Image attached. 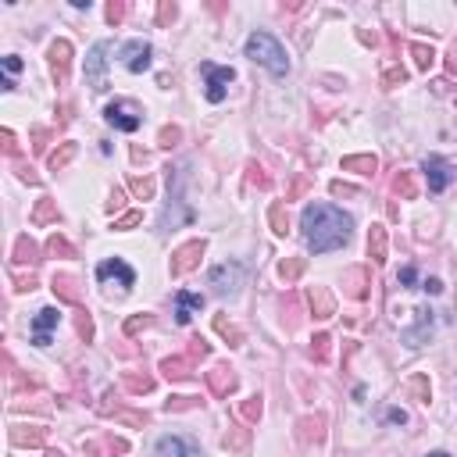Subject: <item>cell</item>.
Wrapping results in <instances>:
<instances>
[{
	"mask_svg": "<svg viewBox=\"0 0 457 457\" xmlns=\"http://www.w3.org/2000/svg\"><path fill=\"white\" fill-rule=\"evenodd\" d=\"M300 228H304V243H308L311 254H333L350 243L354 218L333 204H308L300 215Z\"/></svg>",
	"mask_w": 457,
	"mask_h": 457,
	"instance_id": "6da1fadb",
	"label": "cell"
},
{
	"mask_svg": "<svg viewBox=\"0 0 457 457\" xmlns=\"http://www.w3.org/2000/svg\"><path fill=\"white\" fill-rule=\"evenodd\" d=\"M243 54H247L254 65L268 68L275 79H283V75L290 72V54H286V47L279 43L272 33H250L247 43H243Z\"/></svg>",
	"mask_w": 457,
	"mask_h": 457,
	"instance_id": "7a4b0ae2",
	"label": "cell"
},
{
	"mask_svg": "<svg viewBox=\"0 0 457 457\" xmlns=\"http://www.w3.org/2000/svg\"><path fill=\"white\" fill-rule=\"evenodd\" d=\"M111 50H115L111 40H97L90 47V54H86V86L97 90V93L108 90V54Z\"/></svg>",
	"mask_w": 457,
	"mask_h": 457,
	"instance_id": "3957f363",
	"label": "cell"
},
{
	"mask_svg": "<svg viewBox=\"0 0 457 457\" xmlns=\"http://www.w3.org/2000/svg\"><path fill=\"white\" fill-rule=\"evenodd\" d=\"M200 75H204V97L211 100V104H222V100L228 97V83L236 79V68L204 61V65H200Z\"/></svg>",
	"mask_w": 457,
	"mask_h": 457,
	"instance_id": "277c9868",
	"label": "cell"
},
{
	"mask_svg": "<svg viewBox=\"0 0 457 457\" xmlns=\"http://www.w3.org/2000/svg\"><path fill=\"white\" fill-rule=\"evenodd\" d=\"M104 122L115 125L118 133H136L143 125V108L136 100H115V104L104 108Z\"/></svg>",
	"mask_w": 457,
	"mask_h": 457,
	"instance_id": "5b68a950",
	"label": "cell"
},
{
	"mask_svg": "<svg viewBox=\"0 0 457 457\" xmlns=\"http://www.w3.org/2000/svg\"><path fill=\"white\" fill-rule=\"evenodd\" d=\"M208 254V240L200 236V240H190V243H183L179 250L172 254V261H168V272H172V279H183V275H190L197 265H200V258Z\"/></svg>",
	"mask_w": 457,
	"mask_h": 457,
	"instance_id": "8992f818",
	"label": "cell"
},
{
	"mask_svg": "<svg viewBox=\"0 0 457 457\" xmlns=\"http://www.w3.org/2000/svg\"><path fill=\"white\" fill-rule=\"evenodd\" d=\"M240 283H243V265H240V261H225V265H215V268L208 272V286H211L218 297H236Z\"/></svg>",
	"mask_w": 457,
	"mask_h": 457,
	"instance_id": "52a82bcc",
	"label": "cell"
},
{
	"mask_svg": "<svg viewBox=\"0 0 457 457\" xmlns=\"http://www.w3.org/2000/svg\"><path fill=\"white\" fill-rule=\"evenodd\" d=\"M433 329H436V311H429V308H418L415 311V325L411 329H400V343L404 347H425L429 340H433Z\"/></svg>",
	"mask_w": 457,
	"mask_h": 457,
	"instance_id": "ba28073f",
	"label": "cell"
},
{
	"mask_svg": "<svg viewBox=\"0 0 457 457\" xmlns=\"http://www.w3.org/2000/svg\"><path fill=\"white\" fill-rule=\"evenodd\" d=\"M122 65L129 68L133 75H143L150 72V65H154V47H150L147 40H129V43H122Z\"/></svg>",
	"mask_w": 457,
	"mask_h": 457,
	"instance_id": "9c48e42d",
	"label": "cell"
},
{
	"mask_svg": "<svg viewBox=\"0 0 457 457\" xmlns=\"http://www.w3.org/2000/svg\"><path fill=\"white\" fill-rule=\"evenodd\" d=\"M422 172H425V179H429V190L433 193H443L454 179H457V172H454V165L447 161V158H440V154H429L425 161H422Z\"/></svg>",
	"mask_w": 457,
	"mask_h": 457,
	"instance_id": "30bf717a",
	"label": "cell"
},
{
	"mask_svg": "<svg viewBox=\"0 0 457 457\" xmlns=\"http://www.w3.org/2000/svg\"><path fill=\"white\" fill-rule=\"evenodd\" d=\"M108 279H118L122 290H133L136 272H133V265H125L122 258H108V261L97 265V283H108Z\"/></svg>",
	"mask_w": 457,
	"mask_h": 457,
	"instance_id": "8fae6325",
	"label": "cell"
},
{
	"mask_svg": "<svg viewBox=\"0 0 457 457\" xmlns=\"http://www.w3.org/2000/svg\"><path fill=\"white\" fill-rule=\"evenodd\" d=\"M61 325V308H40L33 318V343L36 347H50V333Z\"/></svg>",
	"mask_w": 457,
	"mask_h": 457,
	"instance_id": "7c38bea8",
	"label": "cell"
},
{
	"mask_svg": "<svg viewBox=\"0 0 457 457\" xmlns=\"http://www.w3.org/2000/svg\"><path fill=\"white\" fill-rule=\"evenodd\" d=\"M154 457H197V443L186 436H161L154 447Z\"/></svg>",
	"mask_w": 457,
	"mask_h": 457,
	"instance_id": "4fadbf2b",
	"label": "cell"
},
{
	"mask_svg": "<svg viewBox=\"0 0 457 457\" xmlns=\"http://www.w3.org/2000/svg\"><path fill=\"white\" fill-rule=\"evenodd\" d=\"M200 311H204V297L200 293H190V290L175 293V322L179 325H190V318L200 315Z\"/></svg>",
	"mask_w": 457,
	"mask_h": 457,
	"instance_id": "5bb4252c",
	"label": "cell"
},
{
	"mask_svg": "<svg viewBox=\"0 0 457 457\" xmlns=\"http://www.w3.org/2000/svg\"><path fill=\"white\" fill-rule=\"evenodd\" d=\"M47 58H50V68H54L58 83H65L68 79V68H72V43L68 40H54V43H50V50H47Z\"/></svg>",
	"mask_w": 457,
	"mask_h": 457,
	"instance_id": "9a60e30c",
	"label": "cell"
},
{
	"mask_svg": "<svg viewBox=\"0 0 457 457\" xmlns=\"http://www.w3.org/2000/svg\"><path fill=\"white\" fill-rule=\"evenodd\" d=\"M208 390L215 393V397H228L236 390V372L228 368V365H215L211 372H208Z\"/></svg>",
	"mask_w": 457,
	"mask_h": 457,
	"instance_id": "2e32d148",
	"label": "cell"
},
{
	"mask_svg": "<svg viewBox=\"0 0 457 457\" xmlns=\"http://www.w3.org/2000/svg\"><path fill=\"white\" fill-rule=\"evenodd\" d=\"M308 308H311L315 318H333L336 315V300H333V293H329L325 286H311L308 290Z\"/></svg>",
	"mask_w": 457,
	"mask_h": 457,
	"instance_id": "e0dca14e",
	"label": "cell"
},
{
	"mask_svg": "<svg viewBox=\"0 0 457 457\" xmlns=\"http://www.w3.org/2000/svg\"><path fill=\"white\" fill-rule=\"evenodd\" d=\"M50 290H54L65 304H75V308L83 304V290H79V279L75 275H54L50 279Z\"/></svg>",
	"mask_w": 457,
	"mask_h": 457,
	"instance_id": "ac0fdd59",
	"label": "cell"
},
{
	"mask_svg": "<svg viewBox=\"0 0 457 457\" xmlns=\"http://www.w3.org/2000/svg\"><path fill=\"white\" fill-rule=\"evenodd\" d=\"M161 372H165V379H172V383H186V379L193 375V361L186 358V354H175V358L161 361Z\"/></svg>",
	"mask_w": 457,
	"mask_h": 457,
	"instance_id": "d6986e66",
	"label": "cell"
},
{
	"mask_svg": "<svg viewBox=\"0 0 457 457\" xmlns=\"http://www.w3.org/2000/svg\"><path fill=\"white\" fill-rule=\"evenodd\" d=\"M58 222H61L58 200L40 197V200H36V208H33V225H58Z\"/></svg>",
	"mask_w": 457,
	"mask_h": 457,
	"instance_id": "ffe728a7",
	"label": "cell"
},
{
	"mask_svg": "<svg viewBox=\"0 0 457 457\" xmlns=\"http://www.w3.org/2000/svg\"><path fill=\"white\" fill-rule=\"evenodd\" d=\"M11 258H15V265H36L40 261V247L29 236H18L15 247H11Z\"/></svg>",
	"mask_w": 457,
	"mask_h": 457,
	"instance_id": "44dd1931",
	"label": "cell"
},
{
	"mask_svg": "<svg viewBox=\"0 0 457 457\" xmlns=\"http://www.w3.org/2000/svg\"><path fill=\"white\" fill-rule=\"evenodd\" d=\"M368 258L375 265H386V225H372V233H368Z\"/></svg>",
	"mask_w": 457,
	"mask_h": 457,
	"instance_id": "7402d4cb",
	"label": "cell"
},
{
	"mask_svg": "<svg viewBox=\"0 0 457 457\" xmlns=\"http://www.w3.org/2000/svg\"><path fill=\"white\" fill-rule=\"evenodd\" d=\"M300 436L308 443H322L325 440V415H304L300 418Z\"/></svg>",
	"mask_w": 457,
	"mask_h": 457,
	"instance_id": "603a6c76",
	"label": "cell"
},
{
	"mask_svg": "<svg viewBox=\"0 0 457 457\" xmlns=\"http://www.w3.org/2000/svg\"><path fill=\"white\" fill-rule=\"evenodd\" d=\"M11 443L15 447H43L47 443V433L36 425H29V433H25V425H15L11 429Z\"/></svg>",
	"mask_w": 457,
	"mask_h": 457,
	"instance_id": "cb8c5ba5",
	"label": "cell"
},
{
	"mask_svg": "<svg viewBox=\"0 0 457 457\" xmlns=\"http://www.w3.org/2000/svg\"><path fill=\"white\" fill-rule=\"evenodd\" d=\"M343 286H347V297H354V300H365L368 297V272L365 268H350L347 272V279H343Z\"/></svg>",
	"mask_w": 457,
	"mask_h": 457,
	"instance_id": "d4e9b609",
	"label": "cell"
},
{
	"mask_svg": "<svg viewBox=\"0 0 457 457\" xmlns=\"http://www.w3.org/2000/svg\"><path fill=\"white\" fill-rule=\"evenodd\" d=\"M79 154V143H61L58 150H50V158H47V165H50V172H61V168H68L72 165V158Z\"/></svg>",
	"mask_w": 457,
	"mask_h": 457,
	"instance_id": "484cf974",
	"label": "cell"
},
{
	"mask_svg": "<svg viewBox=\"0 0 457 457\" xmlns=\"http://www.w3.org/2000/svg\"><path fill=\"white\" fill-rule=\"evenodd\" d=\"M375 168H379V158H375V154H350V158H343V172L375 175Z\"/></svg>",
	"mask_w": 457,
	"mask_h": 457,
	"instance_id": "4316f807",
	"label": "cell"
},
{
	"mask_svg": "<svg viewBox=\"0 0 457 457\" xmlns=\"http://www.w3.org/2000/svg\"><path fill=\"white\" fill-rule=\"evenodd\" d=\"M393 193H400L404 200H415V197H418L415 172H397V175H393Z\"/></svg>",
	"mask_w": 457,
	"mask_h": 457,
	"instance_id": "83f0119b",
	"label": "cell"
},
{
	"mask_svg": "<svg viewBox=\"0 0 457 457\" xmlns=\"http://www.w3.org/2000/svg\"><path fill=\"white\" fill-rule=\"evenodd\" d=\"M43 250L50 254V258H79V250H75V247H72V243H68L61 233H54V236H50Z\"/></svg>",
	"mask_w": 457,
	"mask_h": 457,
	"instance_id": "f1b7e54d",
	"label": "cell"
},
{
	"mask_svg": "<svg viewBox=\"0 0 457 457\" xmlns=\"http://www.w3.org/2000/svg\"><path fill=\"white\" fill-rule=\"evenodd\" d=\"M261 415H265V404H261V393H258V397H247V400L240 404V418H243L247 425H258V422H261Z\"/></svg>",
	"mask_w": 457,
	"mask_h": 457,
	"instance_id": "f546056e",
	"label": "cell"
},
{
	"mask_svg": "<svg viewBox=\"0 0 457 457\" xmlns=\"http://www.w3.org/2000/svg\"><path fill=\"white\" fill-rule=\"evenodd\" d=\"M268 222H272V233L275 236H286L290 218H286V204H283V200H275V204L268 208Z\"/></svg>",
	"mask_w": 457,
	"mask_h": 457,
	"instance_id": "4dcf8cb0",
	"label": "cell"
},
{
	"mask_svg": "<svg viewBox=\"0 0 457 457\" xmlns=\"http://www.w3.org/2000/svg\"><path fill=\"white\" fill-rule=\"evenodd\" d=\"M304 268H308V261H304V258H286L283 265H279V279L290 286V283H297V279L304 275Z\"/></svg>",
	"mask_w": 457,
	"mask_h": 457,
	"instance_id": "1f68e13d",
	"label": "cell"
},
{
	"mask_svg": "<svg viewBox=\"0 0 457 457\" xmlns=\"http://www.w3.org/2000/svg\"><path fill=\"white\" fill-rule=\"evenodd\" d=\"M122 383H125V390H129V393H150V390H154V379H150L147 372L143 375L140 372H125Z\"/></svg>",
	"mask_w": 457,
	"mask_h": 457,
	"instance_id": "d6a6232c",
	"label": "cell"
},
{
	"mask_svg": "<svg viewBox=\"0 0 457 457\" xmlns=\"http://www.w3.org/2000/svg\"><path fill=\"white\" fill-rule=\"evenodd\" d=\"M129 193L136 200H150V197H154V179H150V175H133V179H129Z\"/></svg>",
	"mask_w": 457,
	"mask_h": 457,
	"instance_id": "836d02e7",
	"label": "cell"
},
{
	"mask_svg": "<svg viewBox=\"0 0 457 457\" xmlns=\"http://www.w3.org/2000/svg\"><path fill=\"white\" fill-rule=\"evenodd\" d=\"M411 58H415V68L429 72V68H433V61H436V50L425 47V43H411Z\"/></svg>",
	"mask_w": 457,
	"mask_h": 457,
	"instance_id": "e575fe53",
	"label": "cell"
},
{
	"mask_svg": "<svg viewBox=\"0 0 457 457\" xmlns=\"http://www.w3.org/2000/svg\"><path fill=\"white\" fill-rule=\"evenodd\" d=\"M311 354H315L318 365H325L329 354H333V336H329V333H318V336L311 340Z\"/></svg>",
	"mask_w": 457,
	"mask_h": 457,
	"instance_id": "d590c367",
	"label": "cell"
},
{
	"mask_svg": "<svg viewBox=\"0 0 457 457\" xmlns=\"http://www.w3.org/2000/svg\"><path fill=\"white\" fill-rule=\"evenodd\" d=\"M215 329H218V333L228 340V347H240V343H243V333H240V329H236L233 322H228L225 315H218V318H215Z\"/></svg>",
	"mask_w": 457,
	"mask_h": 457,
	"instance_id": "8d00e7d4",
	"label": "cell"
},
{
	"mask_svg": "<svg viewBox=\"0 0 457 457\" xmlns=\"http://www.w3.org/2000/svg\"><path fill=\"white\" fill-rule=\"evenodd\" d=\"M200 404H204V400H200V397H172V400H165V411L172 415H179V411H193V408H200Z\"/></svg>",
	"mask_w": 457,
	"mask_h": 457,
	"instance_id": "74e56055",
	"label": "cell"
},
{
	"mask_svg": "<svg viewBox=\"0 0 457 457\" xmlns=\"http://www.w3.org/2000/svg\"><path fill=\"white\" fill-rule=\"evenodd\" d=\"M408 393H415L422 404L433 400V386H429V379H425V375H415V379H411V383H408Z\"/></svg>",
	"mask_w": 457,
	"mask_h": 457,
	"instance_id": "f35d334b",
	"label": "cell"
},
{
	"mask_svg": "<svg viewBox=\"0 0 457 457\" xmlns=\"http://www.w3.org/2000/svg\"><path fill=\"white\" fill-rule=\"evenodd\" d=\"M247 436H250V433H247L243 425H233V429L225 433V440H222V443H225L228 450H243V447H247Z\"/></svg>",
	"mask_w": 457,
	"mask_h": 457,
	"instance_id": "ab89813d",
	"label": "cell"
},
{
	"mask_svg": "<svg viewBox=\"0 0 457 457\" xmlns=\"http://www.w3.org/2000/svg\"><path fill=\"white\" fill-rule=\"evenodd\" d=\"M404 83H408V72H404L400 65H393V68L383 72V86H386V90H397V86H404Z\"/></svg>",
	"mask_w": 457,
	"mask_h": 457,
	"instance_id": "60d3db41",
	"label": "cell"
},
{
	"mask_svg": "<svg viewBox=\"0 0 457 457\" xmlns=\"http://www.w3.org/2000/svg\"><path fill=\"white\" fill-rule=\"evenodd\" d=\"M140 222H143V211H125L122 218H115L111 228H115V233H129V228H136Z\"/></svg>",
	"mask_w": 457,
	"mask_h": 457,
	"instance_id": "b9f144b4",
	"label": "cell"
},
{
	"mask_svg": "<svg viewBox=\"0 0 457 457\" xmlns=\"http://www.w3.org/2000/svg\"><path fill=\"white\" fill-rule=\"evenodd\" d=\"M75 329H79V336L90 343L93 340V333H97V329H93V315L86 311V308H79V318H75Z\"/></svg>",
	"mask_w": 457,
	"mask_h": 457,
	"instance_id": "7bdbcfd3",
	"label": "cell"
},
{
	"mask_svg": "<svg viewBox=\"0 0 457 457\" xmlns=\"http://www.w3.org/2000/svg\"><path fill=\"white\" fill-rule=\"evenodd\" d=\"M183 140V129H179V125H165V129L158 133V147H175V143H179Z\"/></svg>",
	"mask_w": 457,
	"mask_h": 457,
	"instance_id": "ee69618b",
	"label": "cell"
},
{
	"mask_svg": "<svg viewBox=\"0 0 457 457\" xmlns=\"http://www.w3.org/2000/svg\"><path fill=\"white\" fill-rule=\"evenodd\" d=\"M150 325H154L150 315H133L129 322H125V336H136V333H143V329H150Z\"/></svg>",
	"mask_w": 457,
	"mask_h": 457,
	"instance_id": "f6af8a7d",
	"label": "cell"
},
{
	"mask_svg": "<svg viewBox=\"0 0 457 457\" xmlns=\"http://www.w3.org/2000/svg\"><path fill=\"white\" fill-rule=\"evenodd\" d=\"M115 418H118L122 425H136V429H143V425L150 422V415H147V411H118Z\"/></svg>",
	"mask_w": 457,
	"mask_h": 457,
	"instance_id": "bcb514c9",
	"label": "cell"
},
{
	"mask_svg": "<svg viewBox=\"0 0 457 457\" xmlns=\"http://www.w3.org/2000/svg\"><path fill=\"white\" fill-rule=\"evenodd\" d=\"M125 15H129V4H122V0H111V4H108V22L111 25H122Z\"/></svg>",
	"mask_w": 457,
	"mask_h": 457,
	"instance_id": "7dc6e473",
	"label": "cell"
},
{
	"mask_svg": "<svg viewBox=\"0 0 457 457\" xmlns=\"http://www.w3.org/2000/svg\"><path fill=\"white\" fill-rule=\"evenodd\" d=\"M175 15H179V8H175L172 0H161V4H158V25H172Z\"/></svg>",
	"mask_w": 457,
	"mask_h": 457,
	"instance_id": "c3c4849f",
	"label": "cell"
},
{
	"mask_svg": "<svg viewBox=\"0 0 457 457\" xmlns=\"http://www.w3.org/2000/svg\"><path fill=\"white\" fill-rule=\"evenodd\" d=\"M250 186H261V190H268V186H272V179L265 175V168H261V165H250Z\"/></svg>",
	"mask_w": 457,
	"mask_h": 457,
	"instance_id": "681fc988",
	"label": "cell"
},
{
	"mask_svg": "<svg viewBox=\"0 0 457 457\" xmlns=\"http://www.w3.org/2000/svg\"><path fill=\"white\" fill-rule=\"evenodd\" d=\"M208 350H211V347H208L204 340L197 336V340H190V350H186V358H190V361H197V358H208Z\"/></svg>",
	"mask_w": 457,
	"mask_h": 457,
	"instance_id": "f907efd6",
	"label": "cell"
},
{
	"mask_svg": "<svg viewBox=\"0 0 457 457\" xmlns=\"http://www.w3.org/2000/svg\"><path fill=\"white\" fill-rule=\"evenodd\" d=\"M397 279H400V286H415V283H418V268H415V265H404Z\"/></svg>",
	"mask_w": 457,
	"mask_h": 457,
	"instance_id": "816d5d0a",
	"label": "cell"
},
{
	"mask_svg": "<svg viewBox=\"0 0 457 457\" xmlns=\"http://www.w3.org/2000/svg\"><path fill=\"white\" fill-rule=\"evenodd\" d=\"M386 422L390 425H408V411L404 408H386Z\"/></svg>",
	"mask_w": 457,
	"mask_h": 457,
	"instance_id": "f5cc1de1",
	"label": "cell"
},
{
	"mask_svg": "<svg viewBox=\"0 0 457 457\" xmlns=\"http://www.w3.org/2000/svg\"><path fill=\"white\" fill-rule=\"evenodd\" d=\"M0 65H4V72H8V79H15V75L22 72V58H15V54H8L4 61H0Z\"/></svg>",
	"mask_w": 457,
	"mask_h": 457,
	"instance_id": "db71d44e",
	"label": "cell"
},
{
	"mask_svg": "<svg viewBox=\"0 0 457 457\" xmlns=\"http://www.w3.org/2000/svg\"><path fill=\"white\" fill-rule=\"evenodd\" d=\"M15 290H18V293L36 290V275H18V279H15Z\"/></svg>",
	"mask_w": 457,
	"mask_h": 457,
	"instance_id": "11a10c76",
	"label": "cell"
},
{
	"mask_svg": "<svg viewBox=\"0 0 457 457\" xmlns=\"http://www.w3.org/2000/svg\"><path fill=\"white\" fill-rule=\"evenodd\" d=\"M0 140H4V150H8V154H11V158H18V143H15V133H11V129H4V133H0Z\"/></svg>",
	"mask_w": 457,
	"mask_h": 457,
	"instance_id": "9f6ffc18",
	"label": "cell"
},
{
	"mask_svg": "<svg viewBox=\"0 0 457 457\" xmlns=\"http://www.w3.org/2000/svg\"><path fill=\"white\" fill-rule=\"evenodd\" d=\"M122 204H125V190H115L111 200H108V211L115 215V211H122Z\"/></svg>",
	"mask_w": 457,
	"mask_h": 457,
	"instance_id": "6f0895ef",
	"label": "cell"
},
{
	"mask_svg": "<svg viewBox=\"0 0 457 457\" xmlns=\"http://www.w3.org/2000/svg\"><path fill=\"white\" fill-rule=\"evenodd\" d=\"M422 290L436 297V293H443V283H440V279H436V275H429V279H425V283H422Z\"/></svg>",
	"mask_w": 457,
	"mask_h": 457,
	"instance_id": "680465c9",
	"label": "cell"
},
{
	"mask_svg": "<svg viewBox=\"0 0 457 457\" xmlns=\"http://www.w3.org/2000/svg\"><path fill=\"white\" fill-rule=\"evenodd\" d=\"M47 140H50V133H47V129H36V133H33V150H47Z\"/></svg>",
	"mask_w": 457,
	"mask_h": 457,
	"instance_id": "91938a15",
	"label": "cell"
},
{
	"mask_svg": "<svg viewBox=\"0 0 457 457\" xmlns=\"http://www.w3.org/2000/svg\"><path fill=\"white\" fill-rule=\"evenodd\" d=\"M329 190H333V197H358V190H354V186H343V183H333Z\"/></svg>",
	"mask_w": 457,
	"mask_h": 457,
	"instance_id": "94428289",
	"label": "cell"
},
{
	"mask_svg": "<svg viewBox=\"0 0 457 457\" xmlns=\"http://www.w3.org/2000/svg\"><path fill=\"white\" fill-rule=\"evenodd\" d=\"M447 72H450V75H457V40L450 43V54H447Z\"/></svg>",
	"mask_w": 457,
	"mask_h": 457,
	"instance_id": "6125c7cd",
	"label": "cell"
},
{
	"mask_svg": "<svg viewBox=\"0 0 457 457\" xmlns=\"http://www.w3.org/2000/svg\"><path fill=\"white\" fill-rule=\"evenodd\" d=\"M18 179H25V183H40V175H36L29 165H18Z\"/></svg>",
	"mask_w": 457,
	"mask_h": 457,
	"instance_id": "be15d7a7",
	"label": "cell"
},
{
	"mask_svg": "<svg viewBox=\"0 0 457 457\" xmlns=\"http://www.w3.org/2000/svg\"><path fill=\"white\" fill-rule=\"evenodd\" d=\"M425 457H450L447 450H433V454H425Z\"/></svg>",
	"mask_w": 457,
	"mask_h": 457,
	"instance_id": "e7e4bbea",
	"label": "cell"
}]
</instances>
